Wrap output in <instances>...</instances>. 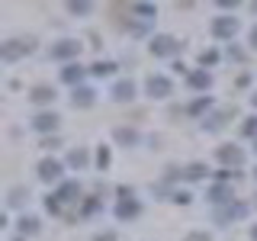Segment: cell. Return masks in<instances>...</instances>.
Returning <instances> with one entry per match:
<instances>
[{"label": "cell", "instance_id": "1", "mask_svg": "<svg viewBox=\"0 0 257 241\" xmlns=\"http://www.w3.org/2000/svg\"><path fill=\"white\" fill-rule=\"evenodd\" d=\"M32 48H36V39H7V42L0 45V58L16 61V58H23V55H29Z\"/></svg>", "mask_w": 257, "mask_h": 241}, {"label": "cell", "instance_id": "2", "mask_svg": "<svg viewBox=\"0 0 257 241\" xmlns=\"http://www.w3.org/2000/svg\"><path fill=\"white\" fill-rule=\"evenodd\" d=\"M148 48H151V55H158V58H171V55L180 52V42H177L174 36H155Z\"/></svg>", "mask_w": 257, "mask_h": 241}, {"label": "cell", "instance_id": "3", "mask_svg": "<svg viewBox=\"0 0 257 241\" xmlns=\"http://www.w3.org/2000/svg\"><path fill=\"white\" fill-rule=\"evenodd\" d=\"M145 90H148V96H155V100H164V96H171V80H167L164 74H151L148 80H145Z\"/></svg>", "mask_w": 257, "mask_h": 241}, {"label": "cell", "instance_id": "4", "mask_svg": "<svg viewBox=\"0 0 257 241\" xmlns=\"http://www.w3.org/2000/svg\"><path fill=\"white\" fill-rule=\"evenodd\" d=\"M244 212H247V206L231 199V203H225V206H215V222H219V225H228L231 219H241Z\"/></svg>", "mask_w": 257, "mask_h": 241}, {"label": "cell", "instance_id": "5", "mask_svg": "<svg viewBox=\"0 0 257 241\" xmlns=\"http://www.w3.org/2000/svg\"><path fill=\"white\" fill-rule=\"evenodd\" d=\"M77 55H80L77 39H61V42L52 45V58H58V61H71V58H77Z\"/></svg>", "mask_w": 257, "mask_h": 241}, {"label": "cell", "instance_id": "6", "mask_svg": "<svg viewBox=\"0 0 257 241\" xmlns=\"http://www.w3.org/2000/svg\"><path fill=\"white\" fill-rule=\"evenodd\" d=\"M215 158L225 164V171H228V167H241V164H244V151H241L238 145H222V148L215 151Z\"/></svg>", "mask_w": 257, "mask_h": 241}, {"label": "cell", "instance_id": "7", "mask_svg": "<svg viewBox=\"0 0 257 241\" xmlns=\"http://www.w3.org/2000/svg\"><path fill=\"white\" fill-rule=\"evenodd\" d=\"M61 161H55V158H42L39 161V180H45V183H55V180H61Z\"/></svg>", "mask_w": 257, "mask_h": 241}, {"label": "cell", "instance_id": "8", "mask_svg": "<svg viewBox=\"0 0 257 241\" xmlns=\"http://www.w3.org/2000/svg\"><path fill=\"white\" fill-rule=\"evenodd\" d=\"M212 36L215 39H235L238 36V20H231V16H219V20L212 23Z\"/></svg>", "mask_w": 257, "mask_h": 241}, {"label": "cell", "instance_id": "9", "mask_svg": "<svg viewBox=\"0 0 257 241\" xmlns=\"http://www.w3.org/2000/svg\"><path fill=\"white\" fill-rule=\"evenodd\" d=\"M58 112H39L36 119H32V129H36V132H55V129H58Z\"/></svg>", "mask_w": 257, "mask_h": 241}, {"label": "cell", "instance_id": "10", "mask_svg": "<svg viewBox=\"0 0 257 241\" xmlns=\"http://www.w3.org/2000/svg\"><path fill=\"white\" fill-rule=\"evenodd\" d=\"M112 100L116 103H132L135 100V84L132 80H119V84L112 87Z\"/></svg>", "mask_w": 257, "mask_h": 241}, {"label": "cell", "instance_id": "11", "mask_svg": "<svg viewBox=\"0 0 257 241\" xmlns=\"http://www.w3.org/2000/svg\"><path fill=\"white\" fill-rule=\"evenodd\" d=\"M187 84L193 87V90H209V87H212V74H209V71H190Z\"/></svg>", "mask_w": 257, "mask_h": 241}, {"label": "cell", "instance_id": "12", "mask_svg": "<svg viewBox=\"0 0 257 241\" xmlns=\"http://www.w3.org/2000/svg\"><path fill=\"white\" fill-rule=\"evenodd\" d=\"M93 100H96V93L90 90V87H74V93H71V103L80 109H87V106H93Z\"/></svg>", "mask_w": 257, "mask_h": 241}, {"label": "cell", "instance_id": "13", "mask_svg": "<svg viewBox=\"0 0 257 241\" xmlns=\"http://www.w3.org/2000/svg\"><path fill=\"white\" fill-rule=\"evenodd\" d=\"M87 71L80 68V64H64V71H61V80L64 84H71V87H80V77H84Z\"/></svg>", "mask_w": 257, "mask_h": 241}, {"label": "cell", "instance_id": "14", "mask_svg": "<svg viewBox=\"0 0 257 241\" xmlns=\"http://www.w3.org/2000/svg\"><path fill=\"white\" fill-rule=\"evenodd\" d=\"M29 100H32V103H39V106H45V103H52V100H55V87H45V84L32 87Z\"/></svg>", "mask_w": 257, "mask_h": 241}, {"label": "cell", "instance_id": "15", "mask_svg": "<svg viewBox=\"0 0 257 241\" xmlns=\"http://www.w3.org/2000/svg\"><path fill=\"white\" fill-rule=\"evenodd\" d=\"M112 135H116V142H119V145H125V148H132V145L139 142V132H135L132 126H119Z\"/></svg>", "mask_w": 257, "mask_h": 241}, {"label": "cell", "instance_id": "16", "mask_svg": "<svg viewBox=\"0 0 257 241\" xmlns=\"http://www.w3.org/2000/svg\"><path fill=\"white\" fill-rule=\"evenodd\" d=\"M139 212H142V206L135 203V199H122V203L116 206V215H119V219H122V222H125V219H135V215H139Z\"/></svg>", "mask_w": 257, "mask_h": 241}, {"label": "cell", "instance_id": "17", "mask_svg": "<svg viewBox=\"0 0 257 241\" xmlns=\"http://www.w3.org/2000/svg\"><path fill=\"white\" fill-rule=\"evenodd\" d=\"M55 196H58V199H61V203H74V199L80 196V187H77V183H74V180H68V183H61V190H58V193H55Z\"/></svg>", "mask_w": 257, "mask_h": 241}, {"label": "cell", "instance_id": "18", "mask_svg": "<svg viewBox=\"0 0 257 241\" xmlns=\"http://www.w3.org/2000/svg\"><path fill=\"white\" fill-rule=\"evenodd\" d=\"M7 203H10L13 209L26 206V203H29V190H26V187H13L10 193H7Z\"/></svg>", "mask_w": 257, "mask_h": 241}, {"label": "cell", "instance_id": "19", "mask_svg": "<svg viewBox=\"0 0 257 241\" xmlns=\"http://www.w3.org/2000/svg\"><path fill=\"white\" fill-rule=\"evenodd\" d=\"M209 199H212L215 206H225V203H231L235 196H231V190L225 187V183H219V187H212V190H209Z\"/></svg>", "mask_w": 257, "mask_h": 241}, {"label": "cell", "instance_id": "20", "mask_svg": "<svg viewBox=\"0 0 257 241\" xmlns=\"http://www.w3.org/2000/svg\"><path fill=\"white\" fill-rule=\"evenodd\" d=\"M16 228H20L23 238H26V235H36V231H39V219H36V215H23V219L16 222Z\"/></svg>", "mask_w": 257, "mask_h": 241}, {"label": "cell", "instance_id": "21", "mask_svg": "<svg viewBox=\"0 0 257 241\" xmlns=\"http://www.w3.org/2000/svg\"><path fill=\"white\" fill-rule=\"evenodd\" d=\"M228 116H231V112H212L209 119H203V129H206V132H219Z\"/></svg>", "mask_w": 257, "mask_h": 241}, {"label": "cell", "instance_id": "22", "mask_svg": "<svg viewBox=\"0 0 257 241\" xmlns=\"http://www.w3.org/2000/svg\"><path fill=\"white\" fill-rule=\"evenodd\" d=\"M206 174H209L206 164H199V161H196V164H187V167H183V177H187L190 183H193V180H203Z\"/></svg>", "mask_w": 257, "mask_h": 241}, {"label": "cell", "instance_id": "23", "mask_svg": "<svg viewBox=\"0 0 257 241\" xmlns=\"http://www.w3.org/2000/svg\"><path fill=\"white\" fill-rule=\"evenodd\" d=\"M87 161H90V158H87V151H84V148H74V151L68 155V164H71V167H77V171H80V167H87Z\"/></svg>", "mask_w": 257, "mask_h": 241}, {"label": "cell", "instance_id": "24", "mask_svg": "<svg viewBox=\"0 0 257 241\" xmlns=\"http://www.w3.org/2000/svg\"><path fill=\"white\" fill-rule=\"evenodd\" d=\"M132 13L142 16V20H155V16H158V10L151 4H132Z\"/></svg>", "mask_w": 257, "mask_h": 241}, {"label": "cell", "instance_id": "25", "mask_svg": "<svg viewBox=\"0 0 257 241\" xmlns=\"http://www.w3.org/2000/svg\"><path fill=\"white\" fill-rule=\"evenodd\" d=\"M112 71H116V64H112V61H96L93 68H90V74H96V77H109Z\"/></svg>", "mask_w": 257, "mask_h": 241}, {"label": "cell", "instance_id": "26", "mask_svg": "<svg viewBox=\"0 0 257 241\" xmlns=\"http://www.w3.org/2000/svg\"><path fill=\"white\" fill-rule=\"evenodd\" d=\"M68 10L74 13V16H84V13H90V4H87V0H71Z\"/></svg>", "mask_w": 257, "mask_h": 241}, {"label": "cell", "instance_id": "27", "mask_svg": "<svg viewBox=\"0 0 257 241\" xmlns=\"http://www.w3.org/2000/svg\"><path fill=\"white\" fill-rule=\"evenodd\" d=\"M241 132H244L247 139H257V116H247L244 126H241Z\"/></svg>", "mask_w": 257, "mask_h": 241}, {"label": "cell", "instance_id": "28", "mask_svg": "<svg viewBox=\"0 0 257 241\" xmlns=\"http://www.w3.org/2000/svg\"><path fill=\"white\" fill-rule=\"evenodd\" d=\"M209 106H212V100H209V96H199V100L190 106V112H203V109H209Z\"/></svg>", "mask_w": 257, "mask_h": 241}, {"label": "cell", "instance_id": "29", "mask_svg": "<svg viewBox=\"0 0 257 241\" xmlns=\"http://www.w3.org/2000/svg\"><path fill=\"white\" fill-rule=\"evenodd\" d=\"M96 164H100V171H103V167H109V148L96 151Z\"/></svg>", "mask_w": 257, "mask_h": 241}, {"label": "cell", "instance_id": "30", "mask_svg": "<svg viewBox=\"0 0 257 241\" xmlns=\"http://www.w3.org/2000/svg\"><path fill=\"white\" fill-rule=\"evenodd\" d=\"M45 209H48V212H61V199L58 196H48L45 199Z\"/></svg>", "mask_w": 257, "mask_h": 241}, {"label": "cell", "instance_id": "31", "mask_svg": "<svg viewBox=\"0 0 257 241\" xmlns=\"http://www.w3.org/2000/svg\"><path fill=\"white\" fill-rule=\"evenodd\" d=\"M215 58H219V55H215L212 48H209V52H203V55H199V64H203V68H206V64H215Z\"/></svg>", "mask_w": 257, "mask_h": 241}, {"label": "cell", "instance_id": "32", "mask_svg": "<svg viewBox=\"0 0 257 241\" xmlns=\"http://www.w3.org/2000/svg\"><path fill=\"white\" fill-rule=\"evenodd\" d=\"M183 241H212V238H209L206 231H190V235L183 238Z\"/></svg>", "mask_w": 257, "mask_h": 241}, {"label": "cell", "instance_id": "33", "mask_svg": "<svg viewBox=\"0 0 257 241\" xmlns=\"http://www.w3.org/2000/svg\"><path fill=\"white\" fill-rule=\"evenodd\" d=\"M190 199H193V196H190V193H183V190H180V193H174V203H180V206H187Z\"/></svg>", "mask_w": 257, "mask_h": 241}, {"label": "cell", "instance_id": "34", "mask_svg": "<svg viewBox=\"0 0 257 241\" xmlns=\"http://www.w3.org/2000/svg\"><path fill=\"white\" fill-rule=\"evenodd\" d=\"M93 241H116V235H112V231H100Z\"/></svg>", "mask_w": 257, "mask_h": 241}, {"label": "cell", "instance_id": "35", "mask_svg": "<svg viewBox=\"0 0 257 241\" xmlns=\"http://www.w3.org/2000/svg\"><path fill=\"white\" fill-rule=\"evenodd\" d=\"M219 7H222V10H235L238 0H219Z\"/></svg>", "mask_w": 257, "mask_h": 241}, {"label": "cell", "instance_id": "36", "mask_svg": "<svg viewBox=\"0 0 257 241\" xmlns=\"http://www.w3.org/2000/svg\"><path fill=\"white\" fill-rule=\"evenodd\" d=\"M42 148H58V139H55V135H52V139H45V142H42Z\"/></svg>", "mask_w": 257, "mask_h": 241}, {"label": "cell", "instance_id": "37", "mask_svg": "<svg viewBox=\"0 0 257 241\" xmlns=\"http://www.w3.org/2000/svg\"><path fill=\"white\" fill-rule=\"evenodd\" d=\"M251 45H254V48H257V26H254V29H251Z\"/></svg>", "mask_w": 257, "mask_h": 241}, {"label": "cell", "instance_id": "38", "mask_svg": "<svg viewBox=\"0 0 257 241\" xmlns=\"http://www.w3.org/2000/svg\"><path fill=\"white\" fill-rule=\"evenodd\" d=\"M251 106H254V109H257V90H254V96H251Z\"/></svg>", "mask_w": 257, "mask_h": 241}, {"label": "cell", "instance_id": "39", "mask_svg": "<svg viewBox=\"0 0 257 241\" xmlns=\"http://www.w3.org/2000/svg\"><path fill=\"white\" fill-rule=\"evenodd\" d=\"M251 238H254V241H257V225H254V228H251Z\"/></svg>", "mask_w": 257, "mask_h": 241}, {"label": "cell", "instance_id": "40", "mask_svg": "<svg viewBox=\"0 0 257 241\" xmlns=\"http://www.w3.org/2000/svg\"><path fill=\"white\" fill-rule=\"evenodd\" d=\"M16 241H23V238H16Z\"/></svg>", "mask_w": 257, "mask_h": 241}, {"label": "cell", "instance_id": "41", "mask_svg": "<svg viewBox=\"0 0 257 241\" xmlns=\"http://www.w3.org/2000/svg\"><path fill=\"white\" fill-rule=\"evenodd\" d=\"M254 177H257V171H254Z\"/></svg>", "mask_w": 257, "mask_h": 241}]
</instances>
